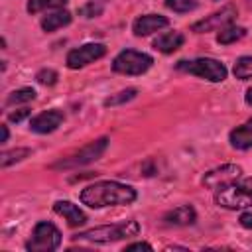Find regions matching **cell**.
Wrapping results in <instances>:
<instances>
[{
    "label": "cell",
    "instance_id": "10",
    "mask_svg": "<svg viewBox=\"0 0 252 252\" xmlns=\"http://www.w3.org/2000/svg\"><path fill=\"white\" fill-rule=\"evenodd\" d=\"M234 18H236V8L234 6H224L219 12H213L211 16L203 18L201 22H195L191 26V32L203 33V32H213V30H222V28L230 26V22Z\"/></svg>",
    "mask_w": 252,
    "mask_h": 252
},
{
    "label": "cell",
    "instance_id": "24",
    "mask_svg": "<svg viewBox=\"0 0 252 252\" xmlns=\"http://www.w3.org/2000/svg\"><path fill=\"white\" fill-rule=\"evenodd\" d=\"M104 10V2L102 0H89L83 8H79V14L85 16V18H94V16H100Z\"/></svg>",
    "mask_w": 252,
    "mask_h": 252
},
{
    "label": "cell",
    "instance_id": "4",
    "mask_svg": "<svg viewBox=\"0 0 252 252\" xmlns=\"http://www.w3.org/2000/svg\"><path fill=\"white\" fill-rule=\"evenodd\" d=\"M177 69L179 71H185L189 75H195V77H201L205 81H211V83H220L226 79V67L217 61V59H211V57H197V59H191V61H177Z\"/></svg>",
    "mask_w": 252,
    "mask_h": 252
},
{
    "label": "cell",
    "instance_id": "21",
    "mask_svg": "<svg viewBox=\"0 0 252 252\" xmlns=\"http://www.w3.org/2000/svg\"><path fill=\"white\" fill-rule=\"evenodd\" d=\"M67 0H28V12L37 14L41 10H51V8H63Z\"/></svg>",
    "mask_w": 252,
    "mask_h": 252
},
{
    "label": "cell",
    "instance_id": "20",
    "mask_svg": "<svg viewBox=\"0 0 252 252\" xmlns=\"http://www.w3.org/2000/svg\"><path fill=\"white\" fill-rule=\"evenodd\" d=\"M234 77L240 79V81H246L252 77V55H244L240 59H236L234 63Z\"/></svg>",
    "mask_w": 252,
    "mask_h": 252
},
{
    "label": "cell",
    "instance_id": "28",
    "mask_svg": "<svg viewBox=\"0 0 252 252\" xmlns=\"http://www.w3.org/2000/svg\"><path fill=\"white\" fill-rule=\"evenodd\" d=\"M238 222H240L244 228H252V211L242 213V215H240V219H238Z\"/></svg>",
    "mask_w": 252,
    "mask_h": 252
},
{
    "label": "cell",
    "instance_id": "2",
    "mask_svg": "<svg viewBox=\"0 0 252 252\" xmlns=\"http://www.w3.org/2000/svg\"><path fill=\"white\" fill-rule=\"evenodd\" d=\"M140 232V224L136 220H122L116 224H102V226H94L89 228L85 232L75 234V240H83V242H96V244H106V242H116L122 238H132Z\"/></svg>",
    "mask_w": 252,
    "mask_h": 252
},
{
    "label": "cell",
    "instance_id": "11",
    "mask_svg": "<svg viewBox=\"0 0 252 252\" xmlns=\"http://www.w3.org/2000/svg\"><path fill=\"white\" fill-rule=\"evenodd\" d=\"M63 120L65 116L61 110H45L30 120V130L35 134H51L61 126Z\"/></svg>",
    "mask_w": 252,
    "mask_h": 252
},
{
    "label": "cell",
    "instance_id": "29",
    "mask_svg": "<svg viewBox=\"0 0 252 252\" xmlns=\"http://www.w3.org/2000/svg\"><path fill=\"white\" fill-rule=\"evenodd\" d=\"M124 250H152V246L148 244V242H134V244H128Z\"/></svg>",
    "mask_w": 252,
    "mask_h": 252
},
{
    "label": "cell",
    "instance_id": "16",
    "mask_svg": "<svg viewBox=\"0 0 252 252\" xmlns=\"http://www.w3.org/2000/svg\"><path fill=\"white\" fill-rule=\"evenodd\" d=\"M183 41H185L183 33H179V32H165V33H161V35H158L154 39V47L158 51H161V53H173V51H177L183 45Z\"/></svg>",
    "mask_w": 252,
    "mask_h": 252
},
{
    "label": "cell",
    "instance_id": "22",
    "mask_svg": "<svg viewBox=\"0 0 252 252\" xmlns=\"http://www.w3.org/2000/svg\"><path fill=\"white\" fill-rule=\"evenodd\" d=\"M28 156H30V150L28 148H16V150H10V152H4L2 154V159H0V165L2 167H8L14 161H22Z\"/></svg>",
    "mask_w": 252,
    "mask_h": 252
},
{
    "label": "cell",
    "instance_id": "8",
    "mask_svg": "<svg viewBox=\"0 0 252 252\" xmlns=\"http://www.w3.org/2000/svg\"><path fill=\"white\" fill-rule=\"evenodd\" d=\"M240 177H242V167L234 165V163H226V165H220V167H215V169L207 171L205 177H203V185L209 187V189L219 191V189L234 183Z\"/></svg>",
    "mask_w": 252,
    "mask_h": 252
},
{
    "label": "cell",
    "instance_id": "19",
    "mask_svg": "<svg viewBox=\"0 0 252 252\" xmlns=\"http://www.w3.org/2000/svg\"><path fill=\"white\" fill-rule=\"evenodd\" d=\"M35 98V91L30 89V87H24V89H18V91H12L6 98V106H12V104H22V102H30Z\"/></svg>",
    "mask_w": 252,
    "mask_h": 252
},
{
    "label": "cell",
    "instance_id": "31",
    "mask_svg": "<svg viewBox=\"0 0 252 252\" xmlns=\"http://www.w3.org/2000/svg\"><path fill=\"white\" fill-rule=\"evenodd\" d=\"M244 100H246V104H250V106H252V87L246 91V96H244Z\"/></svg>",
    "mask_w": 252,
    "mask_h": 252
},
{
    "label": "cell",
    "instance_id": "15",
    "mask_svg": "<svg viewBox=\"0 0 252 252\" xmlns=\"http://www.w3.org/2000/svg\"><path fill=\"white\" fill-rule=\"evenodd\" d=\"M232 148L236 150H248L252 148V118H248L244 124L236 126L228 136Z\"/></svg>",
    "mask_w": 252,
    "mask_h": 252
},
{
    "label": "cell",
    "instance_id": "27",
    "mask_svg": "<svg viewBox=\"0 0 252 252\" xmlns=\"http://www.w3.org/2000/svg\"><path fill=\"white\" fill-rule=\"evenodd\" d=\"M30 116V108H20V110H16V112H10L8 114V120L10 122H20V120H24V118H28Z\"/></svg>",
    "mask_w": 252,
    "mask_h": 252
},
{
    "label": "cell",
    "instance_id": "6",
    "mask_svg": "<svg viewBox=\"0 0 252 252\" xmlns=\"http://www.w3.org/2000/svg\"><path fill=\"white\" fill-rule=\"evenodd\" d=\"M154 59L148 53L136 51V49H124L120 51L112 61V71L120 75H142L152 67Z\"/></svg>",
    "mask_w": 252,
    "mask_h": 252
},
{
    "label": "cell",
    "instance_id": "30",
    "mask_svg": "<svg viewBox=\"0 0 252 252\" xmlns=\"http://www.w3.org/2000/svg\"><path fill=\"white\" fill-rule=\"evenodd\" d=\"M0 128H2V142H8V136H10V134H8V126L2 124Z\"/></svg>",
    "mask_w": 252,
    "mask_h": 252
},
{
    "label": "cell",
    "instance_id": "7",
    "mask_svg": "<svg viewBox=\"0 0 252 252\" xmlns=\"http://www.w3.org/2000/svg\"><path fill=\"white\" fill-rule=\"evenodd\" d=\"M108 148V138H98L87 146H83L79 152H75L71 158H65L61 159L59 163H55L53 167L57 169H73V167H81V165H87L94 159H98Z\"/></svg>",
    "mask_w": 252,
    "mask_h": 252
},
{
    "label": "cell",
    "instance_id": "25",
    "mask_svg": "<svg viewBox=\"0 0 252 252\" xmlns=\"http://www.w3.org/2000/svg\"><path fill=\"white\" fill-rule=\"evenodd\" d=\"M136 96V89H126V91H120L116 96H110L104 100L106 106H114V104H122V102H128Z\"/></svg>",
    "mask_w": 252,
    "mask_h": 252
},
{
    "label": "cell",
    "instance_id": "1",
    "mask_svg": "<svg viewBox=\"0 0 252 252\" xmlns=\"http://www.w3.org/2000/svg\"><path fill=\"white\" fill-rule=\"evenodd\" d=\"M136 201V189L118 181H98L81 191V203L91 209L130 205Z\"/></svg>",
    "mask_w": 252,
    "mask_h": 252
},
{
    "label": "cell",
    "instance_id": "26",
    "mask_svg": "<svg viewBox=\"0 0 252 252\" xmlns=\"http://www.w3.org/2000/svg\"><path fill=\"white\" fill-rule=\"evenodd\" d=\"M35 81H37L39 85H47V87H51V85L57 83V73H55L53 69H41V71H37Z\"/></svg>",
    "mask_w": 252,
    "mask_h": 252
},
{
    "label": "cell",
    "instance_id": "17",
    "mask_svg": "<svg viewBox=\"0 0 252 252\" xmlns=\"http://www.w3.org/2000/svg\"><path fill=\"white\" fill-rule=\"evenodd\" d=\"M67 24H71V12H67V10H57L53 14H47L41 20V28L45 32H55V30L67 26Z\"/></svg>",
    "mask_w": 252,
    "mask_h": 252
},
{
    "label": "cell",
    "instance_id": "12",
    "mask_svg": "<svg viewBox=\"0 0 252 252\" xmlns=\"http://www.w3.org/2000/svg\"><path fill=\"white\" fill-rule=\"evenodd\" d=\"M165 26H169V20L165 16H161V14H144V16L134 20L132 32L136 35H150V33H154V32H158Z\"/></svg>",
    "mask_w": 252,
    "mask_h": 252
},
{
    "label": "cell",
    "instance_id": "5",
    "mask_svg": "<svg viewBox=\"0 0 252 252\" xmlns=\"http://www.w3.org/2000/svg\"><path fill=\"white\" fill-rule=\"evenodd\" d=\"M59 246H61V232L55 224L47 220H39L33 226L30 240L26 242V250L30 252H49V250H57Z\"/></svg>",
    "mask_w": 252,
    "mask_h": 252
},
{
    "label": "cell",
    "instance_id": "14",
    "mask_svg": "<svg viewBox=\"0 0 252 252\" xmlns=\"http://www.w3.org/2000/svg\"><path fill=\"white\" fill-rule=\"evenodd\" d=\"M53 211L57 215H61L69 222V226H81V224L87 222V215L71 201H55L53 203Z\"/></svg>",
    "mask_w": 252,
    "mask_h": 252
},
{
    "label": "cell",
    "instance_id": "13",
    "mask_svg": "<svg viewBox=\"0 0 252 252\" xmlns=\"http://www.w3.org/2000/svg\"><path fill=\"white\" fill-rule=\"evenodd\" d=\"M195 219H197V213L191 205L175 207V209H171L163 215V222L167 226H189V224L195 222Z\"/></svg>",
    "mask_w": 252,
    "mask_h": 252
},
{
    "label": "cell",
    "instance_id": "23",
    "mask_svg": "<svg viewBox=\"0 0 252 252\" xmlns=\"http://www.w3.org/2000/svg\"><path fill=\"white\" fill-rule=\"evenodd\" d=\"M197 0H165V6L177 14H185V12H191L197 8Z\"/></svg>",
    "mask_w": 252,
    "mask_h": 252
},
{
    "label": "cell",
    "instance_id": "9",
    "mask_svg": "<svg viewBox=\"0 0 252 252\" xmlns=\"http://www.w3.org/2000/svg\"><path fill=\"white\" fill-rule=\"evenodd\" d=\"M106 55V45L102 43H85L81 47H75L67 53V67L69 69H79L85 67L100 57Z\"/></svg>",
    "mask_w": 252,
    "mask_h": 252
},
{
    "label": "cell",
    "instance_id": "3",
    "mask_svg": "<svg viewBox=\"0 0 252 252\" xmlns=\"http://www.w3.org/2000/svg\"><path fill=\"white\" fill-rule=\"evenodd\" d=\"M215 203L224 209H246L252 205V177L236 179L234 183L222 187L215 195Z\"/></svg>",
    "mask_w": 252,
    "mask_h": 252
},
{
    "label": "cell",
    "instance_id": "18",
    "mask_svg": "<svg viewBox=\"0 0 252 252\" xmlns=\"http://www.w3.org/2000/svg\"><path fill=\"white\" fill-rule=\"evenodd\" d=\"M244 35H246V30H244V28H240V26H226V28H222V30L219 32L217 41L222 43V45H230V43L242 39Z\"/></svg>",
    "mask_w": 252,
    "mask_h": 252
}]
</instances>
